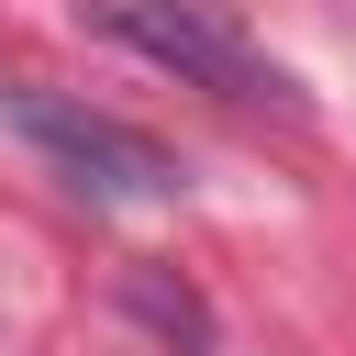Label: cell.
Instances as JSON below:
<instances>
[{
  "label": "cell",
  "mask_w": 356,
  "mask_h": 356,
  "mask_svg": "<svg viewBox=\"0 0 356 356\" xmlns=\"http://www.w3.org/2000/svg\"><path fill=\"white\" fill-rule=\"evenodd\" d=\"M89 22H100L111 44H134L145 67H167V78L234 100V111H278V122H300V78H289L222 0H89Z\"/></svg>",
  "instance_id": "6da1fadb"
},
{
  "label": "cell",
  "mask_w": 356,
  "mask_h": 356,
  "mask_svg": "<svg viewBox=\"0 0 356 356\" xmlns=\"http://www.w3.org/2000/svg\"><path fill=\"white\" fill-rule=\"evenodd\" d=\"M0 122H11V134H22L67 189H89V200H167V189H178V156H167L156 134H134V122L67 100V89L11 78V89H0Z\"/></svg>",
  "instance_id": "7a4b0ae2"
},
{
  "label": "cell",
  "mask_w": 356,
  "mask_h": 356,
  "mask_svg": "<svg viewBox=\"0 0 356 356\" xmlns=\"http://www.w3.org/2000/svg\"><path fill=\"white\" fill-rule=\"evenodd\" d=\"M122 312H134L167 356H211V312H200L189 278H167V267H122Z\"/></svg>",
  "instance_id": "3957f363"
}]
</instances>
